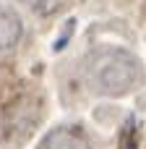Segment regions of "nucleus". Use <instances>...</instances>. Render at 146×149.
<instances>
[{
  "label": "nucleus",
  "instance_id": "nucleus-4",
  "mask_svg": "<svg viewBox=\"0 0 146 149\" xmlns=\"http://www.w3.org/2000/svg\"><path fill=\"white\" fill-rule=\"evenodd\" d=\"M18 3H24L31 13H37V16H55V13H60L71 0H18Z\"/></svg>",
  "mask_w": 146,
  "mask_h": 149
},
{
  "label": "nucleus",
  "instance_id": "nucleus-2",
  "mask_svg": "<svg viewBox=\"0 0 146 149\" xmlns=\"http://www.w3.org/2000/svg\"><path fill=\"white\" fill-rule=\"evenodd\" d=\"M37 149H94V147H91L89 134L78 123H65V126L52 128Z\"/></svg>",
  "mask_w": 146,
  "mask_h": 149
},
{
  "label": "nucleus",
  "instance_id": "nucleus-3",
  "mask_svg": "<svg viewBox=\"0 0 146 149\" xmlns=\"http://www.w3.org/2000/svg\"><path fill=\"white\" fill-rule=\"evenodd\" d=\"M21 34H24V26H21L18 13L0 0V52L10 50L21 39Z\"/></svg>",
  "mask_w": 146,
  "mask_h": 149
},
{
  "label": "nucleus",
  "instance_id": "nucleus-1",
  "mask_svg": "<svg viewBox=\"0 0 146 149\" xmlns=\"http://www.w3.org/2000/svg\"><path fill=\"white\" fill-rule=\"evenodd\" d=\"M84 79L97 94L123 97L144 84V65L120 45H97L84 58Z\"/></svg>",
  "mask_w": 146,
  "mask_h": 149
}]
</instances>
